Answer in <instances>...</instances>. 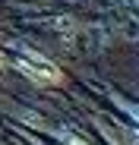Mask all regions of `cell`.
<instances>
[{"label": "cell", "mask_w": 139, "mask_h": 145, "mask_svg": "<svg viewBox=\"0 0 139 145\" xmlns=\"http://www.w3.org/2000/svg\"><path fill=\"white\" fill-rule=\"evenodd\" d=\"M22 69H26L35 82H48V85H57V82L63 79L60 69H57L54 63H48V60H26V63H22Z\"/></svg>", "instance_id": "obj_1"}]
</instances>
